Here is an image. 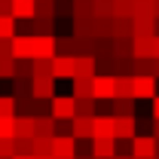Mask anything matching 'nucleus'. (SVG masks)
Returning a JSON list of instances; mask_svg holds the SVG:
<instances>
[{
    "label": "nucleus",
    "instance_id": "nucleus-1",
    "mask_svg": "<svg viewBox=\"0 0 159 159\" xmlns=\"http://www.w3.org/2000/svg\"><path fill=\"white\" fill-rule=\"evenodd\" d=\"M49 116L52 119H74V98L70 95H52L49 98Z\"/></svg>",
    "mask_w": 159,
    "mask_h": 159
},
{
    "label": "nucleus",
    "instance_id": "nucleus-2",
    "mask_svg": "<svg viewBox=\"0 0 159 159\" xmlns=\"http://www.w3.org/2000/svg\"><path fill=\"white\" fill-rule=\"evenodd\" d=\"M156 156V138L153 135H135L132 138V159H153Z\"/></svg>",
    "mask_w": 159,
    "mask_h": 159
},
{
    "label": "nucleus",
    "instance_id": "nucleus-3",
    "mask_svg": "<svg viewBox=\"0 0 159 159\" xmlns=\"http://www.w3.org/2000/svg\"><path fill=\"white\" fill-rule=\"evenodd\" d=\"M135 135H138L135 116H113V141H132Z\"/></svg>",
    "mask_w": 159,
    "mask_h": 159
},
{
    "label": "nucleus",
    "instance_id": "nucleus-4",
    "mask_svg": "<svg viewBox=\"0 0 159 159\" xmlns=\"http://www.w3.org/2000/svg\"><path fill=\"white\" fill-rule=\"evenodd\" d=\"M55 95V80L52 77H31V98L49 101Z\"/></svg>",
    "mask_w": 159,
    "mask_h": 159
},
{
    "label": "nucleus",
    "instance_id": "nucleus-5",
    "mask_svg": "<svg viewBox=\"0 0 159 159\" xmlns=\"http://www.w3.org/2000/svg\"><path fill=\"white\" fill-rule=\"evenodd\" d=\"M9 55L12 61H31V34H16L9 40Z\"/></svg>",
    "mask_w": 159,
    "mask_h": 159
},
{
    "label": "nucleus",
    "instance_id": "nucleus-6",
    "mask_svg": "<svg viewBox=\"0 0 159 159\" xmlns=\"http://www.w3.org/2000/svg\"><path fill=\"white\" fill-rule=\"evenodd\" d=\"M156 37V19L144 16V19H132V40H153Z\"/></svg>",
    "mask_w": 159,
    "mask_h": 159
},
{
    "label": "nucleus",
    "instance_id": "nucleus-7",
    "mask_svg": "<svg viewBox=\"0 0 159 159\" xmlns=\"http://www.w3.org/2000/svg\"><path fill=\"white\" fill-rule=\"evenodd\" d=\"M77 141L70 135H52V159H74Z\"/></svg>",
    "mask_w": 159,
    "mask_h": 159
},
{
    "label": "nucleus",
    "instance_id": "nucleus-8",
    "mask_svg": "<svg viewBox=\"0 0 159 159\" xmlns=\"http://www.w3.org/2000/svg\"><path fill=\"white\" fill-rule=\"evenodd\" d=\"M156 80L153 77H132V98H156Z\"/></svg>",
    "mask_w": 159,
    "mask_h": 159
},
{
    "label": "nucleus",
    "instance_id": "nucleus-9",
    "mask_svg": "<svg viewBox=\"0 0 159 159\" xmlns=\"http://www.w3.org/2000/svg\"><path fill=\"white\" fill-rule=\"evenodd\" d=\"M92 98L95 101H113V77L98 74L92 80Z\"/></svg>",
    "mask_w": 159,
    "mask_h": 159
},
{
    "label": "nucleus",
    "instance_id": "nucleus-10",
    "mask_svg": "<svg viewBox=\"0 0 159 159\" xmlns=\"http://www.w3.org/2000/svg\"><path fill=\"white\" fill-rule=\"evenodd\" d=\"M31 58H55L52 37H31Z\"/></svg>",
    "mask_w": 159,
    "mask_h": 159
},
{
    "label": "nucleus",
    "instance_id": "nucleus-11",
    "mask_svg": "<svg viewBox=\"0 0 159 159\" xmlns=\"http://www.w3.org/2000/svg\"><path fill=\"white\" fill-rule=\"evenodd\" d=\"M92 138H113V116L110 113L92 116Z\"/></svg>",
    "mask_w": 159,
    "mask_h": 159
},
{
    "label": "nucleus",
    "instance_id": "nucleus-12",
    "mask_svg": "<svg viewBox=\"0 0 159 159\" xmlns=\"http://www.w3.org/2000/svg\"><path fill=\"white\" fill-rule=\"evenodd\" d=\"M74 77H77V80H95V77H98L95 58H89V55H83V58H74Z\"/></svg>",
    "mask_w": 159,
    "mask_h": 159
},
{
    "label": "nucleus",
    "instance_id": "nucleus-13",
    "mask_svg": "<svg viewBox=\"0 0 159 159\" xmlns=\"http://www.w3.org/2000/svg\"><path fill=\"white\" fill-rule=\"evenodd\" d=\"M52 43H55V55H61V58H80V46L74 37H52Z\"/></svg>",
    "mask_w": 159,
    "mask_h": 159
},
{
    "label": "nucleus",
    "instance_id": "nucleus-14",
    "mask_svg": "<svg viewBox=\"0 0 159 159\" xmlns=\"http://www.w3.org/2000/svg\"><path fill=\"white\" fill-rule=\"evenodd\" d=\"M52 80H74V58H52Z\"/></svg>",
    "mask_w": 159,
    "mask_h": 159
},
{
    "label": "nucleus",
    "instance_id": "nucleus-15",
    "mask_svg": "<svg viewBox=\"0 0 159 159\" xmlns=\"http://www.w3.org/2000/svg\"><path fill=\"white\" fill-rule=\"evenodd\" d=\"M12 138H34V116H12Z\"/></svg>",
    "mask_w": 159,
    "mask_h": 159
},
{
    "label": "nucleus",
    "instance_id": "nucleus-16",
    "mask_svg": "<svg viewBox=\"0 0 159 159\" xmlns=\"http://www.w3.org/2000/svg\"><path fill=\"white\" fill-rule=\"evenodd\" d=\"M92 159H113V138H92Z\"/></svg>",
    "mask_w": 159,
    "mask_h": 159
},
{
    "label": "nucleus",
    "instance_id": "nucleus-17",
    "mask_svg": "<svg viewBox=\"0 0 159 159\" xmlns=\"http://www.w3.org/2000/svg\"><path fill=\"white\" fill-rule=\"evenodd\" d=\"M9 16L16 21H28L34 19V0H12V9H9Z\"/></svg>",
    "mask_w": 159,
    "mask_h": 159
},
{
    "label": "nucleus",
    "instance_id": "nucleus-18",
    "mask_svg": "<svg viewBox=\"0 0 159 159\" xmlns=\"http://www.w3.org/2000/svg\"><path fill=\"white\" fill-rule=\"evenodd\" d=\"M110 40H132V19H113L110 21Z\"/></svg>",
    "mask_w": 159,
    "mask_h": 159
},
{
    "label": "nucleus",
    "instance_id": "nucleus-19",
    "mask_svg": "<svg viewBox=\"0 0 159 159\" xmlns=\"http://www.w3.org/2000/svg\"><path fill=\"white\" fill-rule=\"evenodd\" d=\"M55 135V119L52 116H34V138H52Z\"/></svg>",
    "mask_w": 159,
    "mask_h": 159
},
{
    "label": "nucleus",
    "instance_id": "nucleus-20",
    "mask_svg": "<svg viewBox=\"0 0 159 159\" xmlns=\"http://www.w3.org/2000/svg\"><path fill=\"white\" fill-rule=\"evenodd\" d=\"M110 116H135V101L132 98H113Z\"/></svg>",
    "mask_w": 159,
    "mask_h": 159
},
{
    "label": "nucleus",
    "instance_id": "nucleus-21",
    "mask_svg": "<svg viewBox=\"0 0 159 159\" xmlns=\"http://www.w3.org/2000/svg\"><path fill=\"white\" fill-rule=\"evenodd\" d=\"M110 43H113V52H110L113 61H132V40H110Z\"/></svg>",
    "mask_w": 159,
    "mask_h": 159
},
{
    "label": "nucleus",
    "instance_id": "nucleus-22",
    "mask_svg": "<svg viewBox=\"0 0 159 159\" xmlns=\"http://www.w3.org/2000/svg\"><path fill=\"white\" fill-rule=\"evenodd\" d=\"M34 21H55L52 0H34Z\"/></svg>",
    "mask_w": 159,
    "mask_h": 159
},
{
    "label": "nucleus",
    "instance_id": "nucleus-23",
    "mask_svg": "<svg viewBox=\"0 0 159 159\" xmlns=\"http://www.w3.org/2000/svg\"><path fill=\"white\" fill-rule=\"evenodd\" d=\"M95 113H98V110H95V101H92V98H74V116L92 119Z\"/></svg>",
    "mask_w": 159,
    "mask_h": 159
},
{
    "label": "nucleus",
    "instance_id": "nucleus-24",
    "mask_svg": "<svg viewBox=\"0 0 159 159\" xmlns=\"http://www.w3.org/2000/svg\"><path fill=\"white\" fill-rule=\"evenodd\" d=\"M113 98H132V77H113Z\"/></svg>",
    "mask_w": 159,
    "mask_h": 159
},
{
    "label": "nucleus",
    "instance_id": "nucleus-25",
    "mask_svg": "<svg viewBox=\"0 0 159 159\" xmlns=\"http://www.w3.org/2000/svg\"><path fill=\"white\" fill-rule=\"evenodd\" d=\"M31 156H49L52 159V138H31Z\"/></svg>",
    "mask_w": 159,
    "mask_h": 159
},
{
    "label": "nucleus",
    "instance_id": "nucleus-26",
    "mask_svg": "<svg viewBox=\"0 0 159 159\" xmlns=\"http://www.w3.org/2000/svg\"><path fill=\"white\" fill-rule=\"evenodd\" d=\"M31 77H52V58H31Z\"/></svg>",
    "mask_w": 159,
    "mask_h": 159
},
{
    "label": "nucleus",
    "instance_id": "nucleus-27",
    "mask_svg": "<svg viewBox=\"0 0 159 159\" xmlns=\"http://www.w3.org/2000/svg\"><path fill=\"white\" fill-rule=\"evenodd\" d=\"M110 19H132V0H113Z\"/></svg>",
    "mask_w": 159,
    "mask_h": 159
},
{
    "label": "nucleus",
    "instance_id": "nucleus-28",
    "mask_svg": "<svg viewBox=\"0 0 159 159\" xmlns=\"http://www.w3.org/2000/svg\"><path fill=\"white\" fill-rule=\"evenodd\" d=\"M70 98H92V80H77L74 77V92H70Z\"/></svg>",
    "mask_w": 159,
    "mask_h": 159
},
{
    "label": "nucleus",
    "instance_id": "nucleus-29",
    "mask_svg": "<svg viewBox=\"0 0 159 159\" xmlns=\"http://www.w3.org/2000/svg\"><path fill=\"white\" fill-rule=\"evenodd\" d=\"M153 16V0H132V19Z\"/></svg>",
    "mask_w": 159,
    "mask_h": 159
},
{
    "label": "nucleus",
    "instance_id": "nucleus-30",
    "mask_svg": "<svg viewBox=\"0 0 159 159\" xmlns=\"http://www.w3.org/2000/svg\"><path fill=\"white\" fill-rule=\"evenodd\" d=\"M16 25H19V21L12 19V16H0V40H12L16 37Z\"/></svg>",
    "mask_w": 159,
    "mask_h": 159
},
{
    "label": "nucleus",
    "instance_id": "nucleus-31",
    "mask_svg": "<svg viewBox=\"0 0 159 159\" xmlns=\"http://www.w3.org/2000/svg\"><path fill=\"white\" fill-rule=\"evenodd\" d=\"M12 98H31V80H12Z\"/></svg>",
    "mask_w": 159,
    "mask_h": 159
},
{
    "label": "nucleus",
    "instance_id": "nucleus-32",
    "mask_svg": "<svg viewBox=\"0 0 159 159\" xmlns=\"http://www.w3.org/2000/svg\"><path fill=\"white\" fill-rule=\"evenodd\" d=\"M12 70H16L12 55H0V80H12Z\"/></svg>",
    "mask_w": 159,
    "mask_h": 159
},
{
    "label": "nucleus",
    "instance_id": "nucleus-33",
    "mask_svg": "<svg viewBox=\"0 0 159 159\" xmlns=\"http://www.w3.org/2000/svg\"><path fill=\"white\" fill-rule=\"evenodd\" d=\"M0 116H16V101H12V95H0Z\"/></svg>",
    "mask_w": 159,
    "mask_h": 159
},
{
    "label": "nucleus",
    "instance_id": "nucleus-34",
    "mask_svg": "<svg viewBox=\"0 0 159 159\" xmlns=\"http://www.w3.org/2000/svg\"><path fill=\"white\" fill-rule=\"evenodd\" d=\"M12 80H31V61H16Z\"/></svg>",
    "mask_w": 159,
    "mask_h": 159
},
{
    "label": "nucleus",
    "instance_id": "nucleus-35",
    "mask_svg": "<svg viewBox=\"0 0 159 159\" xmlns=\"http://www.w3.org/2000/svg\"><path fill=\"white\" fill-rule=\"evenodd\" d=\"M31 116H49V101L31 98Z\"/></svg>",
    "mask_w": 159,
    "mask_h": 159
},
{
    "label": "nucleus",
    "instance_id": "nucleus-36",
    "mask_svg": "<svg viewBox=\"0 0 159 159\" xmlns=\"http://www.w3.org/2000/svg\"><path fill=\"white\" fill-rule=\"evenodd\" d=\"M16 101V116H31V98H12Z\"/></svg>",
    "mask_w": 159,
    "mask_h": 159
},
{
    "label": "nucleus",
    "instance_id": "nucleus-37",
    "mask_svg": "<svg viewBox=\"0 0 159 159\" xmlns=\"http://www.w3.org/2000/svg\"><path fill=\"white\" fill-rule=\"evenodd\" d=\"M0 138H12V116H0Z\"/></svg>",
    "mask_w": 159,
    "mask_h": 159
},
{
    "label": "nucleus",
    "instance_id": "nucleus-38",
    "mask_svg": "<svg viewBox=\"0 0 159 159\" xmlns=\"http://www.w3.org/2000/svg\"><path fill=\"white\" fill-rule=\"evenodd\" d=\"M0 159H12V138H0Z\"/></svg>",
    "mask_w": 159,
    "mask_h": 159
},
{
    "label": "nucleus",
    "instance_id": "nucleus-39",
    "mask_svg": "<svg viewBox=\"0 0 159 159\" xmlns=\"http://www.w3.org/2000/svg\"><path fill=\"white\" fill-rule=\"evenodd\" d=\"M9 9H12V0H0V16H9Z\"/></svg>",
    "mask_w": 159,
    "mask_h": 159
},
{
    "label": "nucleus",
    "instance_id": "nucleus-40",
    "mask_svg": "<svg viewBox=\"0 0 159 159\" xmlns=\"http://www.w3.org/2000/svg\"><path fill=\"white\" fill-rule=\"evenodd\" d=\"M150 46H153V58H159V37L150 40Z\"/></svg>",
    "mask_w": 159,
    "mask_h": 159
},
{
    "label": "nucleus",
    "instance_id": "nucleus-41",
    "mask_svg": "<svg viewBox=\"0 0 159 159\" xmlns=\"http://www.w3.org/2000/svg\"><path fill=\"white\" fill-rule=\"evenodd\" d=\"M150 119H159V95L153 98V116H150Z\"/></svg>",
    "mask_w": 159,
    "mask_h": 159
},
{
    "label": "nucleus",
    "instance_id": "nucleus-42",
    "mask_svg": "<svg viewBox=\"0 0 159 159\" xmlns=\"http://www.w3.org/2000/svg\"><path fill=\"white\" fill-rule=\"evenodd\" d=\"M153 19L159 21V0H153Z\"/></svg>",
    "mask_w": 159,
    "mask_h": 159
},
{
    "label": "nucleus",
    "instance_id": "nucleus-43",
    "mask_svg": "<svg viewBox=\"0 0 159 159\" xmlns=\"http://www.w3.org/2000/svg\"><path fill=\"white\" fill-rule=\"evenodd\" d=\"M153 138L159 141V119H153Z\"/></svg>",
    "mask_w": 159,
    "mask_h": 159
},
{
    "label": "nucleus",
    "instance_id": "nucleus-44",
    "mask_svg": "<svg viewBox=\"0 0 159 159\" xmlns=\"http://www.w3.org/2000/svg\"><path fill=\"white\" fill-rule=\"evenodd\" d=\"M12 159H34V156H12Z\"/></svg>",
    "mask_w": 159,
    "mask_h": 159
},
{
    "label": "nucleus",
    "instance_id": "nucleus-45",
    "mask_svg": "<svg viewBox=\"0 0 159 159\" xmlns=\"http://www.w3.org/2000/svg\"><path fill=\"white\" fill-rule=\"evenodd\" d=\"M74 159H92V156H74Z\"/></svg>",
    "mask_w": 159,
    "mask_h": 159
},
{
    "label": "nucleus",
    "instance_id": "nucleus-46",
    "mask_svg": "<svg viewBox=\"0 0 159 159\" xmlns=\"http://www.w3.org/2000/svg\"><path fill=\"white\" fill-rule=\"evenodd\" d=\"M113 159H132V156H113Z\"/></svg>",
    "mask_w": 159,
    "mask_h": 159
},
{
    "label": "nucleus",
    "instance_id": "nucleus-47",
    "mask_svg": "<svg viewBox=\"0 0 159 159\" xmlns=\"http://www.w3.org/2000/svg\"><path fill=\"white\" fill-rule=\"evenodd\" d=\"M156 37H159V21H156Z\"/></svg>",
    "mask_w": 159,
    "mask_h": 159
},
{
    "label": "nucleus",
    "instance_id": "nucleus-48",
    "mask_svg": "<svg viewBox=\"0 0 159 159\" xmlns=\"http://www.w3.org/2000/svg\"><path fill=\"white\" fill-rule=\"evenodd\" d=\"M156 156H159V141H156Z\"/></svg>",
    "mask_w": 159,
    "mask_h": 159
},
{
    "label": "nucleus",
    "instance_id": "nucleus-49",
    "mask_svg": "<svg viewBox=\"0 0 159 159\" xmlns=\"http://www.w3.org/2000/svg\"><path fill=\"white\" fill-rule=\"evenodd\" d=\"M34 159H49V156H34Z\"/></svg>",
    "mask_w": 159,
    "mask_h": 159
},
{
    "label": "nucleus",
    "instance_id": "nucleus-50",
    "mask_svg": "<svg viewBox=\"0 0 159 159\" xmlns=\"http://www.w3.org/2000/svg\"><path fill=\"white\" fill-rule=\"evenodd\" d=\"M153 159H159V156H153Z\"/></svg>",
    "mask_w": 159,
    "mask_h": 159
}]
</instances>
